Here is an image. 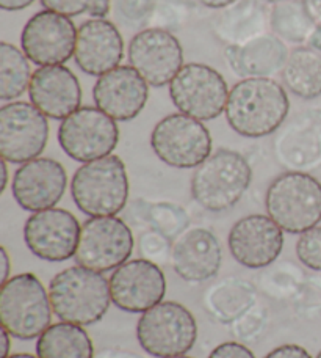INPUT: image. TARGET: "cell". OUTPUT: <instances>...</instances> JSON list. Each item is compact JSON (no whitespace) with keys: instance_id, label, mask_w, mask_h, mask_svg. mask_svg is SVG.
I'll return each mask as SVG.
<instances>
[{"instance_id":"1","label":"cell","mask_w":321,"mask_h":358,"mask_svg":"<svg viewBox=\"0 0 321 358\" xmlns=\"http://www.w3.org/2000/svg\"><path fill=\"white\" fill-rule=\"evenodd\" d=\"M226 120L241 137L271 136L290 112L285 88L271 78H246L230 88Z\"/></svg>"},{"instance_id":"2","label":"cell","mask_w":321,"mask_h":358,"mask_svg":"<svg viewBox=\"0 0 321 358\" xmlns=\"http://www.w3.org/2000/svg\"><path fill=\"white\" fill-rule=\"evenodd\" d=\"M54 315L63 322L87 327L99 322L110 308V283L104 275L82 266L63 268L49 285Z\"/></svg>"},{"instance_id":"3","label":"cell","mask_w":321,"mask_h":358,"mask_svg":"<svg viewBox=\"0 0 321 358\" xmlns=\"http://www.w3.org/2000/svg\"><path fill=\"white\" fill-rule=\"evenodd\" d=\"M253 181L246 157L232 150H218L195 170L191 195L209 213H223L241 200Z\"/></svg>"},{"instance_id":"4","label":"cell","mask_w":321,"mask_h":358,"mask_svg":"<svg viewBox=\"0 0 321 358\" xmlns=\"http://www.w3.org/2000/svg\"><path fill=\"white\" fill-rule=\"evenodd\" d=\"M49 292L35 273H19L0 286V324L13 338H40L52 322Z\"/></svg>"},{"instance_id":"5","label":"cell","mask_w":321,"mask_h":358,"mask_svg":"<svg viewBox=\"0 0 321 358\" xmlns=\"http://www.w3.org/2000/svg\"><path fill=\"white\" fill-rule=\"evenodd\" d=\"M75 206L88 217L117 215L128 200V176L123 159L110 155L83 164L70 181Z\"/></svg>"},{"instance_id":"6","label":"cell","mask_w":321,"mask_h":358,"mask_svg":"<svg viewBox=\"0 0 321 358\" xmlns=\"http://www.w3.org/2000/svg\"><path fill=\"white\" fill-rule=\"evenodd\" d=\"M265 208L285 233H304L321 220V182L303 171L282 173L269 184Z\"/></svg>"},{"instance_id":"7","label":"cell","mask_w":321,"mask_h":358,"mask_svg":"<svg viewBox=\"0 0 321 358\" xmlns=\"http://www.w3.org/2000/svg\"><path fill=\"white\" fill-rule=\"evenodd\" d=\"M197 338V324L191 311L177 302H160L144 311L137 324L141 349L152 357L185 355Z\"/></svg>"},{"instance_id":"8","label":"cell","mask_w":321,"mask_h":358,"mask_svg":"<svg viewBox=\"0 0 321 358\" xmlns=\"http://www.w3.org/2000/svg\"><path fill=\"white\" fill-rule=\"evenodd\" d=\"M133 234L117 215L89 217L82 223L75 263L89 271L105 273L127 263L133 252Z\"/></svg>"},{"instance_id":"9","label":"cell","mask_w":321,"mask_h":358,"mask_svg":"<svg viewBox=\"0 0 321 358\" xmlns=\"http://www.w3.org/2000/svg\"><path fill=\"white\" fill-rule=\"evenodd\" d=\"M151 146L160 161L170 167L197 169L211 155V136L202 121L185 113H172L152 129Z\"/></svg>"},{"instance_id":"10","label":"cell","mask_w":321,"mask_h":358,"mask_svg":"<svg viewBox=\"0 0 321 358\" xmlns=\"http://www.w3.org/2000/svg\"><path fill=\"white\" fill-rule=\"evenodd\" d=\"M230 90L226 79L204 63H187L170 84L172 104L181 113L210 121L226 110Z\"/></svg>"},{"instance_id":"11","label":"cell","mask_w":321,"mask_h":358,"mask_svg":"<svg viewBox=\"0 0 321 358\" xmlns=\"http://www.w3.org/2000/svg\"><path fill=\"white\" fill-rule=\"evenodd\" d=\"M119 142L117 120L98 107H80L59 127L61 150L75 162H91L110 156Z\"/></svg>"},{"instance_id":"12","label":"cell","mask_w":321,"mask_h":358,"mask_svg":"<svg viewBox=\"0 0 321 358\" xmlns=\"http://www.w3.org/2000/svg\"><path fill=\"white\" fill-rule=\"evenodd\" d=\"M49 140L47 117L31 102L13 101L0 107V157L22 165L40 157Z\"/></svg>"},{"instance_id":"13","label":"cell","mask_w":321,"mask_h":358,"mask_svg":"<svg viewBox=\"0 0 321 358\" xmlns=\"http://www.w3.org/2000/svg\"><path fill=\"white\" fill-rule=\"evenodd\" d=\"M77 34L79 29H75L70 17L43 10L24 25L21 48L36 66L64 65L74 57Z\"/></svg>"},{"instance_id":"14","label":"cell","mask_w":321,"mask_h":358,"mask_svg":"<svg viewBox=\"0 0 321 358\" xmlns=\"http://www.w3.org/2000/svg\"><path fill=\"white\" fill-rule=\"evenodd\" d=\"M130 66L154 88L170 85L184 66V50L171 31L149 27L135 35L127 50Z\"/></svg>"},{"instance_id":"15","label":"cell","mask_w":321,"mask_h":358,"mask_svg":"<svg viewBox=\"0 0 321 358\" xmlns=\"http://www.w3.org/2000/svg\"><path fill=\"white\" fill-rule=\"evenodd\" d=\"M82 225L66 209L50 208L31 214L24 225L29 250L44 261L61 263L75 257Z\"/></svg>"},{"instance_id":"16","label":"cell","mask_w":321,"mask_h":358,"mask_svg":"<svg viewBox=\"0 0 321 358\" xmlns=\"http://www.w3.org/2000/svg\"><path fill=\"white\" fill-rule=\"evenodd\" d=\"M112 302L127 313H144L163 302L166 278L157 263L132 259L113 271L108 278Z\"/></svg>"},{"instance_id":"17","label":"cell","mask_w":321,"mask_h":358,"mask_svg":"<svg viewBox=\"0 0 321 358\" xmlns=\"http://www.w3.org/2000/svg\"><path fill=\"white\" fill-rule=\"evenodd\" d=\"M284 229L269 215L251 214L230 228L227 245L237 263L248 268H263L279 258L284 247Z\"/></svg>"},{"instance_id":"18","label":"cell","mask_w":321,"mask_h":358,"mask_svg":"<svg viewBox=\"0 0 321 358\" xmlns=\"http://www.w3.org/2000/svg\"><path fill=\"white\" fill-rule=\"evenodd\" d=\"M68 185V173L63 164L50 157H36L22 164L13 178V196L24 210L55 208Z\"/></svg>"},{"instance_id":"19","label":"cell","mask_w":321,"mask_h":358,"mask_svg":"<svg viewBox=\"0 0 321 358\" xmlns=\"http://www.w3.org/2000/svg\"><path fill=\"white\" fill-rule=\"evenodd\" d=\"M149 84L132 66H118L100 76L93 88L96 107L117 121H130L143 110Z\"/></svg>"},{"instance_id":"20","label":"cell","mask_w":321,"mask_h":358,"mask_svg":"<svg viewBox=\"0 0 321 358\" xmlns=\"http://www.w3.org/2000/svg\"><path fill=\"white\" fill-rule=\"evenodd\" d=\"M124 41L119 30L107 19H88L79 27L74 59L83 73L100 78L119 66Z\"/></svg>"},{"instance_id":"21","label":"cell","mask_w":321,"mask_h":358,"mask_svg":"<svg viewBox=\"0 0 321 358\" xmlns=\"http://www.w3.org/2000/svg\"><path fill=\"white\" fill-rule=\"evenodd\" d=\"M29 98L50 120H64L82 104V87L77 76L64 65L40 66L31 74Z\"/></svg>"},{"instance_id":"22","label":"cell","mask_w":321,"mask_h":358,"mask_svg":"<svg viewBox=\"0 0 321 358\" xmlns=\"http://www.w3.org/2000/svg\"><path fill=\"white\" fill-rule=\"evenodd\" d=\"M221 259L220 241L205 228L187 229L176 239L171 252L176 273L190 283L214 278L220 271Z\"/></svg>"},{"instance_id":"23","label":"cell","mask_w":321,"mask_h":358,"mask_svg":"<svg viewBox=\"0 0 321 358\" xmlns=\"http://www.w3.org/2000/svg\"><path fill=\"white\" fill-rule=\"evenodd\" d=\"M288 57L285 41L274 34L257 36L243 46H227L226 59L241 78H271L284 69Z\"/></svg>"},{"instance_id":"24","label":"cell","mask_w":321,"mask_h":358,"mask_svg":"<svg viewBox=\"0 0 321 358\" xmlns=\"http://www.w3.org/2000/svg\"><path fill=\"white\" fill-rule=\"evenodd\" d=\"M269 15L257 0H239L223 8L211 21V30L227 46H243L268 34Z\"/></svg>"},{"instance_id":"25","label":"cell","mask_w":321,"mask_h":358,"mask_svg":"<svg viewBox=\"0 0 321 358\" xmlns=\"http://www.w3.org/2000/svg\"><path fill=\"white\" fill-rule=\"evenodd\" d=\"M255 302L254 286L245 280H224L205 292L204 305L218 322H234L245 315Z\"/></svg>"},{"instance_id":"26","label":"cell","mask_w":321,"mask_h":358,"mask_svg":"<svg viewBox=\"0 0 321 358\" xmlns=\"http://www.w3.org/2000/svg\"><path fill=\"white\" fill-rule=\"evenodd\" d=\"M40 358H94L93 340L82 325L70 322L52 324L38 338Z\"/></svg>"},{"instance_id":"27","label":"cell","mask_w":321,"mask_h":358,"mask_svg":"<svg viewBox=\"0 0 321 358\" xmlns=\"http://www.w3.org/2000/svg\"><path fill=\"white\" fill-rule=\"evenodd\" d=\"M285 87L301 99L311 101L321 96V54L309 46L288 52L282 69Z\"/></svg>"},{"instance_id":"28","label":"cell","mask_w":321,"mask_h":358,"mask_svg":"<svg viewBox=\"0 0 321 358\" xmlns=\"http://www.w3.org/2000/svg\"><path fill=\"white\" fill-rule=\"evenodd\" d=\"M315 27L301 0H285L273 5L269 11V29L282 41L303 44L309 41Z\"/></svg>"},{"instance_id":"29","label":"cell","mask_w":321,"mask_h":358,"mask_svg":"<svg viewBox=\"0 0 321 358\" xmlns=\"http://www.w3.org/2000/svg\"><path fill=\"white\" fill-rule=\"evenodd\" d=\"M31 69L27 55L10 43H0V99L8 102L29 92Z\"/></svg>"},{"instance_id":"30","label":"cell","mask_w":321,"mask_h":358,"mask_svg":"<svg viewBox=\"0 0 321 358\" xmlns=\"http://www.w3.org/2000/svg\"><path fill=\"white\" fill-rule=\"evenodd\" d=\"M143 214L151 228L163 234L171 242L187 231L190 225L188 214L172 203H146Z\"/></svg>"},{"instance_id":"31","label":"cell","mask_w":321,"mask_h":358,"mask_svg":"<svg viewBox=\"0 0 321 358\" xmlns=\"http://www.w3.org/2000/svg\"><path fill=\"white\" fill-rule=\"evenodd\" d=\"M157 5L158 0H112L114 16L128 29H143L149 24Z\"/></svg>"},{"instance_id":"32","label":"cell","mask_w":321,"mask_h":358,"mask_svg":"<svg viewBox=\"0 0 321 358\" xmlns=\"http://www.w3.org/2000/svg\"><path fill=\"white\" fill-rule=\"evenodd\" d=\"M297 257L307 268L321 272V227H313L299 234Z\"/></svg>"},{"instance_id":"33","label":"cell","mask_w":321,"mask_h":358,"mask_svg":"<svg viewBox=\"0 0 321 358\" xmlns=\"http://www.w3.org/2000/svg\"><path fill=\"white\" fill-rule=\"evenodd\" d=\"M138 247L143 258L152 261V263H156V261H166V258L170 257V252H172L171 241L165 238L163 234L156 231V229L141 234Z\"/></svg>"},{"instance_id":"34","label":"cell","mask_w":321,"mask_h":358,"mask_svg":"<svg viewBox=\"0 0 321 358\" xmlns=\"http://www.w3.org/2000/svg\"><path fill=\"white\" fill-rule=\"evenodd\" d=\"M44 8L59 15L75 17L80 16L83 13H88L94 0H40Z\"/></svg>"},{"instance_id":"35","label":"cell","mask_w":321,"mask_h":358,"mask_svg":"<svg viewBox=\"0 0 321 358\" xmlns=\"http://www.w3.org/2000/svg\"><path fill=\"white\" fill-rule=\"evenodd\" d=\"M209 358H255V355L251 352V349L243 346V344L227 341L211 350Z\"/></svg>"},{"instance_id":"36","label":"cell","mask_w":321,"mask_h":358,"mask_svg":"<svg viewBox=\"0 0 321 358\" xmlns=\"http://www.w3.org/2000/svg\"><path fill=\"white\" fill-rule=\"evenodd\" d=\"M263 358H312V355L298 344H284V346L273 349Z\"/></svg>"},{"instance_id":"37","label":"cell","mask_w":321,"mask_h":358,"mask_svg":"<svg viewBox=\"0 0 321 358\" xmlns=\"http://www.w3.org/2000/svg\"><path fill=\"white\" fill-rule=\"evenodd\" d=\"M112 10V0H94V3L89 8L88 15L91 19H105V16Z\"/></svg>"},{"instance_id":"38","label":"cell","mask_w":321,"mask_h":358,"mask_svg":"<svg viewBox=\"0 0 321 358\" xmlns=\"http://www.w3.org/2000/svg\"><path fill=\"white\" fill-rule=\"evenodd\" d=\"M315 25H321V0H301Z\"/></svg>"},{"instance_id":"39","label":"cell","mask_w":321,"mask_h":358,"mask_svg":"<svg viewBox=\"0 0 321 358\" xmlns=\"http://www.w3.org/2000/svg\"><path fill=\"white\" fill-rule=\"evenodd\" d=\"M35 0H0V8L3 11H19L33 3Z\"/></svg>"},{"instance_id":"40","label":"cell","mask_w":321,"mask_h":358,"mask_svg":"<svg viewBox=\"0 0 321 358\" xmlns=\"http://www.w3.org/2000/svg\"><path fill=\"white\" fill-rule=\"evenodd\" d=\"M199 3L207 6V8H214V10H223L226 8V6L232 5L235 2H239V0H197Z\"/></svg>"},{"instance_id":"41","label":"cell","mask_w":321,"mask_h":358,"mask_svg":"<svg viewBox=\"0 0 321 358\" xmlns=\"http://www.w3.org/2000/svg\"><path fill=\"white\" fill-rule=\"evenodd\" d=\"M0 257H2V283H5L6 280L11 278L10 272H11V264H10V257L6 248L2 247L0 248Z\"/></svg>"},{"instance_id":"42","label":"cell","mask_w":321,"mask_h":358,"mask_svg":"<svg viewBox=\"0 0 321 358\" xmlns=\"http://www.w3.org/2000/svg\"><path fill=\"white\" fill-rule=\"evenodd\" d=\"M307 43H309V48L315 49L317 52L321 54V25H317V27L313 29L309 41Z\"/></svg>"},{"instance_id":"43","label":"cell","mask_w":321,"mask_h":358,"mask_svg":"<svg viewBox=\"0 0 321 358\" xmlns=\"http://www.w3.org/2000/svg\"><path fill=\"white\" fill-rule=\"evenodd\" d=\"M0 334H2V358H6V357L11 355L10 354V348H11V338L13 336L5 329H2V331H0Z\"/></svg>"},{"instance_id":"44","label":"cell","mask_w":321,"mask_h":358,"mask_svg":"<svg viewBox=\"0 0 321 358\" xmlns=\"http://www.w3.org/2000/svg\"><path fill=\"white\" fill-rule=\"evenodd\" d=\"M0 170H2V184H0V194H3L6 189V184H8V162L2 159L0 161Z\"/></svg>"},{"instance_id":"45","label":"cell","mask_w":321,"mask_h":358,"mask_svg":"<svg viewBox=\"0 0 321 358\" xmlns=\"http://www.w3.org/2000/svg\"><path fill=\"white\" fill-rule=\"evenodd\" d=\"M6 358H40L38 355H31V354H11Z\"/></svg>"},{"instance_id":"46","label":"cell","mask_w":321,"mask_h":358,"mask_svg":"<svg viewBox=\"0 0 321 358\" xmlns=\"http://www.w3.org/2000/svg\"><path fill=\"white\" fill-rule=\"evenodd\" d=\"M262 2H267V3H273V5H276V3L285 2V0H262Z\"/></svg>"},{"instance_id":"47","label":"cell","mask_w":321,"mask_h":358,"mask_svg":"<svg viewBox=\"0 0 321 358\" xmlns=\"http://www.w3.org/2000/svg\"><path fill=\"white\" fill-rule=\"evenodd\" d=\"M168 358H193V357H188V355H177V357H168Z\"/></svg>"},{"instance_id":"48","label":"cell","mask_w":321,"mask_h":358,"mask_svg":"<svg viewBox=\"0 0 321 358\" xmlns=\"http://www.w3.org/2000/svg\"><path fill=\"white\" fill-rule=\"evenodd\" d=\"M315 358H321V350H320V354H318Z\"/></svg>"}]
</instances>
